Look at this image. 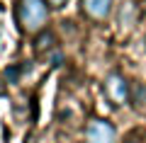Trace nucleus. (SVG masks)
I'll return each mask as SVG.
<instances>
[{"label":"nucleus","instance_id":"6e6552de","mask_svg":"<svg viewBox=\"0 0 146 143\" xmlns=\"http://www.w3.org/2000/svg\"><path fill=\"white\" fill-rule=\"evenodd\" d=\"M141 10H144V15H146V0H144V3H141Z\"/></svg>","mask_w":146,"mask_h":143},{"label":"nucleus","instance_id":"423d86ee","mask_svg":"<svg viewBox=\"0 0 146 143\" xmlns=\"http://www.w3.org/2000/svg\"><path fill=\"white\" fill-rule=\"evenodd\" d=\"M44 3H46V5L51 7V10H61V7L68 3V0H44Z\"/></svg>","mask_w":146,"mask_h":143},{"label":"nucleus","instance_id":"f257e3e1","mask_svg":"<svg viewBox=\"0 0 146 143\" xmlns=\"http://www.w3.org/2000/svg\"><path fill=\"white\" fill-rule=\"evenodd\" d=\"M49 10L51 7L44 0H17L15 7V20L25 34H39L49 24Z\"/></svg>","mask_w":146,"mask_h":143},{"label":"nucleus","instance_id":"f03ea898","mask_svg":"<svg viewBox=\"0 0 146 143\" xmlns=\"http://www.w3.org/2000/svg\"><path fill=\"white\" fill-rule=\"evenodd\" d=\"M85 141L88 143H115L117 141V131L107 119L93 117L85 124Z\"/></svg>","mask_w":146,"mask_h":143},{"label":"nucleus","instance_id":"0eeeda50","mask_svg":"<svg viewBox=\"0 0 146 143\" xmlns=\"http://www.w3.org/2000/svg\"><path fill=\"white\" fill-rule=\"evenodd\" d=\"M0 95H5V78L0 75Z\"/></svg>","mask_w":146,"mask_h":143},{"label":"nucleus","instance_id":"39448f33","mask_svg":"<svg viewBox=\"0 0 146 143\" xmlns=\"http://www.w3.org/2000/svg\"><path fill=\"white\" fill-rule=\"evenodd\" d=\"M54 46H56V34L51 29H44L34 36V51L36 53H46V51H51Z\"/></svg>","mask_w":146,"mask_h":143},{"label":"nucleus","instance_id":"20e7f679","mask_svg":"<svg viewBox=\"0 0 146 143\" xmlns=\"http://www.w3.org/2000/svg\"><path fill=\"white\" fill-rule=\"evenodd\" d=\"M80 10L93 22H105L112 12V0H80Z\"/></svg>","mask_w":146,"mask_h":143},{"label":"nucleus","instance_id":"7ed1b4c3","mask_svg":"<svg viewBox=\"0 0 146 143\" xmlns=\"http://www.w3.org/2000/svg\"><path fill=\"white\" fill-rule=\"evenodd\" d=\"M105 95L112 104H124L129 100V82L119 73H110L105 78Z\"/></svg>","mask_w":146,"mask_h":143}]
</instances>
